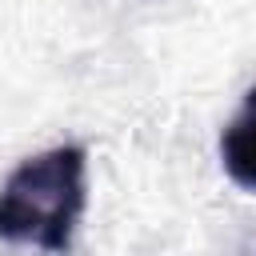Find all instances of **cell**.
I'll return each instance as SVG.
<instances>
[{
    "label": "cell",
    "instance_id": "7a4b0ae2",
    "mask_svg": "<svg viewBox=\"0 0 256 256\" xmlns=\"http://www.w3.org/2000/svg\"><path fill=\"white\" fill-rule=\"evenodd\" d=\"M220 164L240 188L256 192V84L244 92L240 108L220 132Z\"/></svg>",
    "mask_w": 256,
    "mask_h": 256
},
{
    "label": "cell",
    "instance_id": "6da1fadb",
    "mask_svg": "<svg viewBox=\"0 0 256 256\" xmlns=\"http://www.w3.org/2000/svg\"><path fill=\"white\" fill-rule=\"evenodd\" d=\"M88 204V152L80 144L44 148L12 168L0 188V240L68 252Z\"/></svg>",
    "mask_w": 256,
    "mask_h": 256
}]
</instances>
